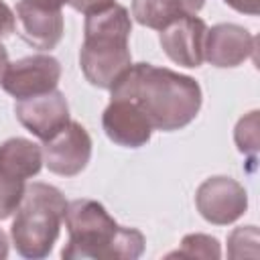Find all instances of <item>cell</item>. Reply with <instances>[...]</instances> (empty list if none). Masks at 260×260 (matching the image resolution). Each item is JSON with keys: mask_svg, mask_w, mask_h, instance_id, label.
Wrapping results in <instances>:
<instances>
[{"mask_svg": "<svg viewBox=\"0 0 260 260\" xmlns=\"http://www.w3.org/2000/svg\"><path fill=\"white\" fill-rule=\"evenodd\" d=\"M69 240L61 250L65 260H136L144 252V236L136 228L114 221L93 199H73L63 215Z\"/></svg>", "mask_w": 260, "mask_h": 260, "instance_id": "obj_2", "label": "cell"}, {"mask_svg": "<svg viewBox=\"0 0 260 260\" xmlns=\"http://www.w3.org/2000/svg\"><path fill=\"white\" fill-rule=\"evenodd\" d=\"M24 181L6 175L4 171H0V221L8 219L20 205L22 195H24Z\"/></svg>", "mask_w": 260, "mask_h": 260, "instance_id": "obj_17", "label": "cell"}, {"mask_svg": "<svg viewBox=\"0 0 260 260\" xmlns=\"http://www.w3.org/2000/svg\"><path fill=\"white\" fill-rule=\"evenodd\" d=\"M59 79L61 63L53 55L39 53L8 63L0 85L14 100H26L57 89Z\"/></svg>", "mask_w": 260, "mask_h": 260, "instance_id": "obj_5", "label": "cell"}, {"mask_svg": "<svg viewBox=\"0 0 260 260\" xmlns=\"http://www.w3.org/2000/svg\"><path fill=\"white\" fill-rule=\"evenodd\" d=\"M112 2H114V0H67V4H69L73 10L83 12V14H89V12H93V10H100V8H104V6L112 4Z\"/></svg>", "mask_w": 260, "mask_h": 260, "instance_id": "obj_20", "label": "cell"}, {"mask_svg": "<svg viewBox=\"0 0 260 260\" xmlns=\"http://www.w3.org/2000/svg\"><path fill=\"white\" fill-rule=\"evenodd\" d=\"M130 32V12L122 4L112 2L85 14L79 65L91 85L110 89L132 65V53L128 47Z\"/></svg>", "mask_w": 260, "mask_h": 260, "instance_id": "obj_3", "label": "cell"}, {"mask_svg": "<svg viewBox=\"0 0 260 260\" xmlns=\"http://www.w3.org/2000/svg\"><path fill=\"white\" fill-rule=\"evenodd\" d=\"M106 136L124 148H140L152 136L148 118L128 100H112L102 114Z\"/></svg>", "mask_w": 260, "mask_h": 260, "instance_id": "obj_11", "label": "cell"}, {"mask_svg": "<svg viewBox=\"0 0 260 260\" xmlns=\"http://www.w3.org/2000/svg\"><path fill=\"white\" fill-rule=\"evenodd\" d=\"M6 256H8V236L0 228V260H4Z\"/></svg>", "mask_w": 260, "mask_h": 260, "instance_id": "obj_25", "label": "cell"}, {"mask_svg": "<svg viewBox=\"0 0 260 260\" xmlns=\"http://www.w3.org/2000/svg\"><path fill=\"white\" fill-rule=\"evenodd\" d=\"M205 258V260H217L221 258V248L217 238L207 234H187L181 240V246L169 254V258Z\"/></svg>", "mask_w": 260, "mask_h": 260, "instance_id": "obj_15", "label": "cell"}, {"mask_svg": "<svg viewBox=\"0 0 260 260\" xmlns=\"http://www.w3.org/2000/svg\"><path fill=\"white\" fill-rule=\"evenodd\" d=\"M30 6H37V8H45V10H61L67 0H22Z\"/></svg>", "mask_w": 260, "mask_h": 260, "instance_id": "obj_22", "label": "cell"}, {"mask_svg": "<svg viewBox=\"0 0 260 260\" xmlns=\"http://www.w3.org/2000/svg\"><path fill=\"white\" fill-rule=\"evenodd\" d=\"M207 24L203 18L183 12L179 18H175L171 24H167L160 30V47L165 55L181 65V67H199L203 59V45H205Z\"/></svg>", "mask_w": 260, "mask_h": 260, "instance_id": "obj_8", "label": "cell"}, {"mask_svg": "<svg viewBox=\"0 0 260 260\" xmlns=\"http://www.w3.org/2000/svg\"><path fill=\"white\" fill-rule=\"evenodd\" d=\"M14 16H16L20 39L32 49L51 51L59 45L65 28L61 10H45L18 0Z\"/></svg>", "mask_w": 260, "mask_h": 260, "instance_id": "obj_12", "label": "cell"}, {"mask_svg": "<svg viewBox=\"0 0 260 260\" xmlns=\"http://www.w3.org/2000/svg\"><path fill=\"white\" fill-rule=\"evenodd\" d=\"M195 205L201 217L213 225H230L248 209L246 189L232 177H209L195 193Z\"/></svg>", "mask_w": 260, "mask_h": 260, "instance_id": "obj_6", "label": "cell"}, {"mask_svg": "<svg viewBox=\"0 0 260 260\" xmlns=\"http://www.w3.org/2000/svg\"><path fill=\"white\" fill-rule=\"evenodd\" d=\"M14 28H16V16L10 10V6L4 0H0V39L10 37Z\"/></svg>", "mask_w": 260, "mask_h": 260, "instance_id": "obj_19", "label": "cell"}, {"mask_svg": "<svg viewBox=\"0 0 260 260\" xmlns=\"http://www.w3.org/2000/svg\"><path fill=\"white\" fill-rule=\"evenodd\" d=\"M6 67H8V51L6 47L0 43V83H2V77L6 73Z\"/></svg>", "mask_w": 260, "mask_h": 260, "instance_id": "obj_24", "label": "cell"}, {"mask_svg": "<svg viewBox=\"0 0 260 260\" xmlns=\"http://www.w3.org/2000/svg\"><path fill=\"white\" fill-rule=\"evenodd\" d=\"M254 244L258 246V230L256 225H242L236 228L228 238V256L230 258H244V246Z\"/></svg>", "mask_w": 260, "mask_h": 260, "instance_id": "obj_18", "label": "cell"}, {"mask_svg": "<svg viewBox=\"0 0 260 260\" xmlns=\"http://www.w3.org/2000/svg\"><path fill=\"white\" fill-rule=\"evenodd\" d=\"M43 162L61 177L79 175L91 158V136L79 122H67L51 138L43 140Z\"/></svg>", "mask_w": 260, "mask_h": 260, "instance_id": "obj_7", "label": "cell"}, {"mask_svg": "<svg viewBox=\"0 0 260 260\" xmlns=\"http://www.w3.org/2000/svg\"><path fill=\"white\" fill-rule=\"evenodd\" d=\"M230 8L242 12V14H250L256 16L260 12V0H223Z\"/></svg>", "mask_w": 260, "mask_h": 260, "instance_id": "obj_21", "label": "cell"}, {"mask_svg": "<svg viewBox=\"0 0 260 260\" xmlns=\"http://www.w3.org/2000/svg\"><path fill=\"white\" fill-rule=\"evenodd\" d=\"M179 0H132V16L138 24L154 30H162L175 18L183 14Z\"/></svg>", "mask_w": 260, "mask_h": 260, "instance_id": "obj_14", "label": "cell"}, {"mask_svg": "<svg viewBox=\"0 0 260 260\" xmlns=\"http://www.w3.org/2000/svg\"><path fill=\"white\" fill-rule=\"evenodd\" d=\"M14 114L28 132L41 140H47L69 122V104L63 91L53 89L35 98L18 100Z\"/></svg>", "mask_w": 260, "mask_h": 260, "instance_id": "obj_9", "label": "cell"}, {"mask_svg": "<svg viewBox=\"0 0 260 260\" xmlns=\"http://www.w3.org/2000/svg\"><path fill=\"white\" fill-rule=\"evenodd\" d=\"M256 51V37L250 35L240 24L234 22H219L207 28L205 45H203V59L209 61L213 67H238L246 59H250Z\"/></svg>", "mask_w": 260, "mask_h": 260, "instance_id": "obj_10", "label": "cell"}, {"mask_svg": "<svg viewBox=\"0 0 260 260\" xmlns=\"http://www.w3.org/2000/svg\"><path fill=\"white\" fill-rule=\"evenodd\" d=\"M43 167V150L37 142L14 136L0 144V171L16 179L37 177Z\"/></svg>", "mask_w": 260, "mask_h": 260, "instance_id": "obj_13", "label": "cell"}, {"mask_svg": "<svg viewBox=\"0 0 260 260\" xmlns=\"http://www.w3.org/2000/svg\"><path fill=\"white\" fill-rule=\"evenodd\" d=\"M260 124H258V110H252L250 114H246L244 118H240V122L236 124L234 130V140L240 152L248 154L252 160L258 152L260 146Z\"/></svg>", "mask_w": 260, "mask_h": 260, "instance_id": "obj_16", "label": "cell"}, {"mask_svg": "<svg viewBox=\"0 0 260 260\" xmlns=\"http://www.w3.org/2000/svg\"><path fill=\"white\" fill-rule=\"evenodd\" d=\"M179 2H181L183 10L189 12V14H197L205 6V0H179Z\"/></svg>", "mask_w": 260, "mask_h": 260, "instance_id": "obj_23", "label": "cell"}, {"mask_svg": "<svg viewBox=\"0 0 260 260\" xmlns=\"http://www.w3.org/2000/svg\"><path fill=\"white\" fill-rule=\"evenodd\" d=\"M110 91L112 100L132 102L148 118L152 130L162 132L189 126L203 102L201 85L193 77L150 63L130 65Z\"/></svg>", "mask_w": 260, "mask_h": 260, "instance_id": "obj_1", "label": "cell"}, {"mask_svg": "<svg viewBox=\"0 0 260 260\" xmlns=\"http://www.w3.org/2000/svg\"><path fill=\"white\" fill-rule=\"evenodd\" d=\"M67 201L63 193L49 183H30L14 211L10 238L22 258H47L59 238Z\"/></svg>", "mask_w": 260, "mask_h": 260, "instance_id": "obj_4", "label": "cell"}]
</instances>
